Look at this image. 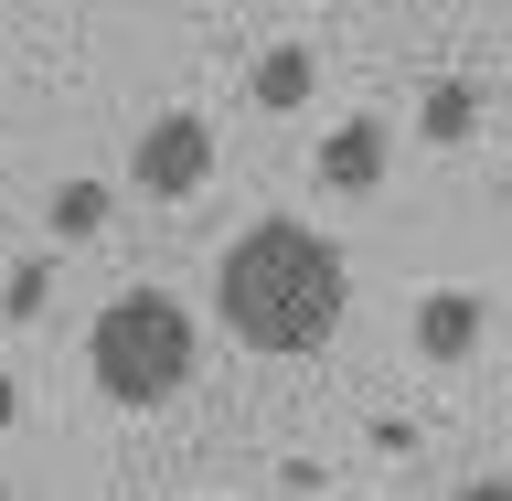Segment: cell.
Masks as SVG:
<instances>
[{
    "label": "cell",
    "instance_id": "cell-1",
    "mask_svg": "<svg viewBox=\"0 0 512 501\" xmlns=\"http://www.w3.org/2000/svg\"><path fill=\"white\" fill-rule=\"evenodd\" d=\"M214 299H224V331H235V342H256V352H320L331 331H342L352 278H342V246H331L320 224L267 214V224H246V235L224 246Z\"/></svg>",
    "mask_w": 512,
    "mask_h": 501
},
{
    "label": "cell",
    "instance_id": "cell-2",
    "mask_svg": "<svg viewBox=\"0 0 512 501\" xmlns=\"http://www.w3.org/2000/svg\"><path fill=\"white\" fill-rule=\"evenodd\" d=\"M192 310L182 299H160V288H128V299H107L86 331V374L96 395H118V406H171L192 384Z\"/></svg>",
    "mask_w": 512,
    "mask_h": 501
},
{
    "label": "cell",
    "instance_id": "cell-3",
    "mask_svg": "<svg viewBox=\"0 0 512 501\" xmlns=\"http://www.w3.org/2000/svg\"><path fill=\"white\" fill-rule=\"evenodd\" d=\"M203 171H214V118H192V107L150 118V128H139V150H128V182L150 192V203H182Z\"/></svg>",
    "mask_w": 512,
    "mask_h": 501
},
{
    "label": "cell",
    "instance_id": "cell-4",
    "mask_svg": "<svg viewBox=\"0 0 512 501\" xmlns=\"http://www.w3.org/2000/svg\"><path fill=\"white\" fill-rule=\"evenodd\" d=\"M320 182H331V192H374L384 182V118L331 128V139H320Z\"/></svg>",
    "mask_w": 512,
    "mask_h": 501
},
{
    "label": "cell",
    "instance_id": "cell-5",
    "mask_svg": "<svg viewBox=\"0 0 512 501\" xmlns=\"http://www.w3.org/2000/svg\"><path fill=\"white\" fill-rule=\"evenodd\" d=\"M470 342H480V299H470V288H448V299L416 310V352H427V363H459Z\"/></svg>",
    "mask_w": 512,
    "mask_h": 501
},
{
    "label": "cell",
    "instance_id": "cell-6",
    "mask_svg": "<svg viewBox=\"0 0 512 501\" xmlns=\"http://www.w3.org/2000/svg\"><path fill=\"white\" fill-rule=\"evenodd\" d=\"M256 96H267V107H299V96H310V54H299V43L256 54Z\"/></svg>",
    "mask_w": 512,
    "mask_h": 501
},
{
    "label": "cell",
    "instance_id": "cell-7",
    "mask_svg": "<svg viewBox=\"0 0 512 501\" xmlns=\"http://www.w3.org/2000/svg\"><path fill=\"white\" fill-rule=\"evenodd\" d=\"M54 235L75 246V235H107V182H64L54 192Z\"/></svg>",
    "mask_w": 512,
    "mask_h": 501
},
{
    "label": "cell",
    "instance_id": "cell-8",
    "mask_svg": "<svg viewBox=\"0 0 512 501\" xmlns=\"http://www.w3.org/2000/svg\"><path fill=\"white\" fill-rule=\"evenodd\" d=\"M470 118H480L470 86H427V139H470Z\"/></svg>",
    "mask_w": 512,
    "mask_h": 501
},
{
    "label": "cell",
    "instance_id": "cell-9",
    "mask_svg": "<svg viewBox=\"0 0 512 501\" xmlns=\"http://www.w3.org/2000/svg\"><path fill=\"white\" fill-rule=\"evenodd\" d=\"M11 416H22V384H11V374H0V438H11Z\"/></svg>",
    "mask_w": 512,
    "mask_h": 501
},
{
    "label": "cell",
    "instance_id": "cell-10",
    "mask_svg": "<svg viewBox=\"0 0 512 501\" xmlns=\"http://www.w3.org/2000/svg\"><path fill=\"white\" fill-rule=\"evenodd\" d=\"M459 501H512V480H470V491H459Z\"/></svg>",
    "mask_w": 512,
    "mask_h": 501
}]
</instances>
